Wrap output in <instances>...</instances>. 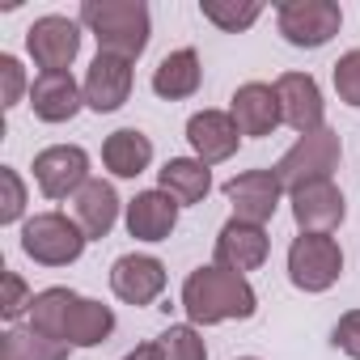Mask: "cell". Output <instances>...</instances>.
Segmentation results:
<instances>
[{
	"label": "cell",
	"mask_w": 360,
	"mask_h": 360,
	"mask_svg": "<svg viewBox=\"0 0 360 360\" xmlns=\"http://www.w3.org/2000/svg\"><path fill=\"white\" fill-rule=\"evenodd\" d=\"M178 305H183L191 326H221V322L255 318L259 292L250 288L246 276H233V271L208 263V267H195L183 280V297H178Z\"/></svg>",
	"instance_id": "cell-1"
},
{
	"label": "cell",
	"mask_w": 360,
	"mask_h": 360,
	"mask_svg": "<svg viewBox=\"0 0 360 360\" xmlns=\"http://www.w3.org/2000/svg\"><path fill=\"white\" fill-rule=\"evenodd\" d=\"M77 22L98 39V51L140 60L153 39V13L144 0H85Z\"/></svg>",
	"instance_id": "cell-2"
},
{
	"label": "cell",
	"mask_w": 360,
	"mask_h": 360,
	"mask_svg": "<svg viewBox=\"0 0 360 360\" xmlns=\"http://www.w3.org/2000/svg\"><path fill=\"white\" fill-rule=\"evenodd\" d=\"M343 161V140L339 131L330 127H318V131H305L292 140V148L271 165L276 178L284 183V191H297L305 183H322V178H330Z\"/></svg>",
	"instance_id": "cell-3"
},
{
	"label": "cell",
	"mask_w": 360,
	"mask_h": 360,
	"mask_svg": "<svg viewBox=\"0 0 360 360\" xmlns=\"http://www.w3.org/2000/svg\"><path fill=\"white\" fill-rule=\"evenodd\" d=\"M85 246H89V238L77 225V217L34 212L22 225V250H26V259H34L43 267H68V263H77L85 255Z\"/></svg>",
	"instance_id": "cell-4"
},
{
	"label": "cell",
	"mask_w": 360,
	"mask_h": 360,
	"mask_svg": "<svg viewBox=\"0 0 360 360\" xmlns=\"http://www.w3.org/2000/svg\"><path fill=\"white\" fill-rule=\"evenodd\" d=\"M343 26V9L335 0H284L276 5V30L288 47L318 51L326 47Z\"/></svg>",
	"instance_id": "cell-5"
},
{
	"label": "cell",
	"mask_w": 360,
	"mask_h": 360,
	"mask_svg": "<svg viewBox=\"0 0 360 360\" xmlns=\"http://www.w3.org/2000/svg\"><path fill=\"white\" fill-rule=\"evenodd\" d=\"M343 276V246L330 233H297L288 246V280L301 292H326Z\"/></svg>",
	"instance_id": "cell-6"
},
{
	"label": "cell",
	"mask_w": 360,
	"mask_h": 360,
	"mask_svg": "<svg viewBox=\"0 0 360 360\" xmlns=\"http://www.w3.org/2000/svg\"><path fill=\"white\" fill-rule=\"evenodd\" d=\"M81 30L85 26L77 18H64V13L34 18L26 30V51L43 72H68L72 60L81 56Z\"/></svg>",
	"instance_id": "cell-7"
},
{
	"label": "cell",
	"mask_w": 360,
	"mask_h": 360,
	"mask_svg": "<svg viewBox=\"0 0 360 360\" xmlns=\"http://www.w3.org/2000/svg\"><path fill=\"white\" fill-rule=\"evenodd\" d=\"M34 183L47 200H77L89 183V153L81 144H47L34 153Z\"/></svg>",
	"instance_id": "cell-8"
},
{
	"label": "cell",
	"mask_w": 360,
	"mask_h": 360,
	"mask_svg": "<svg viewBox=\"0 0 360 360\" xmlns=\"http://www.w3.org/2000/svg\"><path fill=\"white\" fill-rule=\"evenodd\" d=\"M221 191L233 204V217L250 221V225H267L276 217L280 200H284V183L276 178V169H242V174L229 178Z\"/></svg>",
	"instance_id": "cell-9"
},
{
	"label": "cell",
	"mask_w": 360,
	"mask_h": 360,
	"mask_svg": "<svg viewBox=\"0 0 360 360\" xmlns=\"http://www.w3.org/2000/svg\"><path fill=\"white\" fill-rule=\"evenodd\" d=\"M271 255V238L263 225H250V221H238L229 217L217 233V246H212V263L233 271V276H246V271H259Z\"/></svg>",
	"instance_id": "cell-10"
},
{
	"label": "cell",
	"mask_w": 360,
	"mask_h": 360,
	"mask_svg": "<svg viewBox=\"0 0 360 360\" xmlns=\"http://www.w3.org/2000/svg\"><path fill=\"white\" fill-rule=\"evenodd\" d=\"M169 276H165V263L157 255H119L110 263V292L123 301V305H153L161 292H165Z\"/></svg>",
	"instance_id": "cell-11"
},
{
	"label": "cell",
	"mask_w": 360,
	"mask_h": 360,
	"mask_svg": "<svg viewBox=\"0 0 360 360\" xmlns=\"http://www.w3.org/2000/svg\"><path fill=\"white\" fill-rule=\"evenodd\" d=\"M288 204H292V221L301 233H335L347 217V204H343V191L335 187V178L288 191Z\"/></svg>",
	"instance_id": "cell-12"
},
{
	"label": "cell",
	"mask_w": 360,
	"mask_h": 360,
	"mask_svg": "<svg viewBox=\"0 0 360 360\" xmlns=\"http://www.w3.org/2000/svg\"><path fill=\"white\" fill-rule=\"evenodd\" d=\"M81 89H85V106H89V110H98V115H115V110L131 98V60L98 51L94 64L85 68Z\"/></svg>",
	"instance_id": "cell-13"
},
{
	"label": "cell",
	"mask_w": 360,
	"mask_h": 360,
	"mask_svg": "<svg viewBox=\"0 0 360 360\" xmlns=\"http://www.w3.org/2000/svg\"><path fill=\"white\" fill-rule=\"evenodd\" d=\"M187 144L212 169V165H221V161H229L238 153L242 131H238V123H233L229 110H195L187 119Z\"/></svg>",
	"instance_id": "cell-14"
},
{
	"label": "cell",
	"mask_w": 360,
	"mask_h": 360,
	"mask_svg": "<svg viewBox=\"0 0 360 360\" xmlns=\"http://www.w3.org/2000/svg\"><path fill=\"white\" fill-rule=\"evenodd\" d=\"M276 94H280V110H284V123L305 136V131H318L326 127V102H322V89L309 72H284L276 81Z\"/></svg>",
	"instance_id": "cell-15"
},
{
	"label": "cell",
	"mask_w": 360,
	"mask_h": 360,
	"mask_svg": "<svg viewBox=\"0 0 360 360\" xmlns=\"http://www.w3.org/2000/svg\"><path fill=\"white\" fill-rule=\"evenodd\" d=\"M229 115L238 123L242 136H271L280 123H284V110H280V94L276 85L267 81H246L233 89L229 98Z\"/></svg>",
	"instance_id": "cell-16"
},
{
	"label": "cell",
	"mask_w": 360,
	"mask_h": 360,
	"mask_svg": "<svg viewBox=\"0 0 360 360\" xmlns=\"http://www.w3.org/2000/svg\"><path fill=\"white\" fill-rule=\"evenodd\" d=\"M85 106V89L72 72H39L30 81V110L39 123H68Z\"/></svg>",
	"instance_id": "cell-17"
},
{
	"label": "cell",
	"mask_w": 360,
	"mask_h": 360,
	"mask_svg": "<svg viewBox=\"0 0 360 360\" xmlns=\"http://www.w3.org/2000/svg\"><path fill=\"white\" fill-rule=\"evenodd\" d=\"M178 212L183 208H178L161 187H153V191H136V200H127L123 221H127V233L136 242H165L178 229Z\"/></svg>",
	"instance_id": "cell-18"
},
{
	"label": "cell",
	"mask_w": 360,
	"mask_h": 360,
	"mask_svg": "<svg viewBox=\"0 0 360 360\" xmlns=\"http://www.w3.org/2000/svg\"><path fill=\"white\" fill-rule=\"evenodd\" d=\"M119 212H123V200H119V191L106 183V178H89V183L77 191V200H72V217H77V225L85 229L89 242H102L115 229Z\"/></svg>",
	"instance_id": "cell-19"
},
{
	"label": "cell",
	"mask_w": 360,
	"mask_h": 360,
	"mask_svg": "<svg viewBox=\"0 0 360 360\" xmlns=\"http://www.w3.org/2000/svg\"><path fill=\"white\" fill-rule=\"evenodd\" d=\"M200 85H204V64L195 47H178L161 56V64L153 68V94L165 102H187L200 94Z\"/></svg>",
	"instance_id": "cell-20"
},
{
	"label": "cell",
	"mask_w": 360,
	"mask_h": 360,
	"mask_svg": "<svg viewBox=\"0 0 360 360\" xmlns=\"http://www.w3.org/2000/svg\"><path fill=\"white\" fill-rule=\"evenodd\" d=\"M157 183H161V191L178 208H191V204H204L208 200V191H212V169L200 157H169L157 169Z\"/></svg>",
	"instance_id": "cell-21"
},
{
	"label": "cell",
	"mask_w": 360,
	"mask_h": 360,
	"mask_svg": "<svg viewBox=\"0 0 360 360\" xmlns=\"http://www.w3.org/2000/svg\"><path fill=\"white\" fill-rule=\"evenodd\" d=\"M102 165L115 178H140L153 165V140L140 127H119L102 140Z\"/></svg>",
	"instance_id": "cell-22"
},
{
	"label": "cell",
	"mask_w": 360,
	"mask_h": 360,
	"mask_svg": "<svg viewBox=\"0 0 360 360\" xmlns=\"http://www.w3.org/2000/svg\"><path fill=\"white\" fill-rule=\"evenodd\" d=\"M77 301H81V292H72V288H64V284L34 292V305H30V330H39V335H47V339H60V343H64V335H68V318H72Z\"/></svg>",
	"instance_id": "cell-23"
},
{
	"label": "cell",
	"mask_w": 360,
	"mask_h": 360,
	"mask_svg": "<svg viewBox=\"0 0 360 360\" xmlns=\"http://www.w3.org/2000/svg\"><path fill=\"white\" fill-rule=\"evenodd\" d=\"M110 335H115V309L102 305V301H94V297H81L77 309H72V318H68L64 343L68 347H98Z\"/></svg>",
	"instance_id": "cell-24"
},
{
	"label": "cell",
	"mask_w": 360,
	"mask_h": 360,
	"mask_svg": "<svg viewBox=\"0 0 360 360\" xmlns=\"http://www.w3.org/2000/svg\"><path fill=\"white\" fill-rule=\"evenodd\" d=\"M72 347L60 339H47L30 326H9L0 335V360H68Z\"/></svg>",
	"instance_id": "cell-25"
},
{
	"label": "cell",
	"mask_w": 360,
	"mask_h": 360,
	"mask_svg": "<svg viewBox=\"0 0 360 360\" xmlns=\"http://www.w3.org/2000/svg\"><path fill=\"white\" fill-rule=\"evenodd\" d=\"M200 13H204V22H212L217 30L242 34V30H250V26L263 18V5H259V0H200Z\"/></svg>",
	"instance_id": "cell-26"
},
{
	"label": "cell",
	"mask_w": 360,
	"mask_h": 360,
	"mask_svg": "<svg viewBox=\"0 0 360 360\" xmlns=\"http://www.w3.org/2000/svg\"><path fill=\"white\" fill-rule=\"evenodd\" d=\"M157 343H161L165 360H208V343H204L200 326H191V322L165 326V330L157 335Z\"/></svg>",
	"instance_id": "cell-27"
},
{
	"label": "cell",
	"mask_w": 360,
	"mask_h": 360,
	"mask_svg": "<svg viewBox=\"0 0 360 360\" xmlns=\"http://www.w3.org/2000/svg\"><path fill=\"white\" fill-rule=\"evenodd\" d=\"M26 217V183L13 165H0V225H18Z\"/></svg>",
	"instance_id": "cell-28"
},
{
	"label": "cell",
	"mask_w": 360,
	"mask_h": 360,
	"mask_svg": "<svg viewBox=\"0 0 360 360\" xmlns=\"http://www.w3.org/2000/svg\"><path fill=\"white\" fill-rule=\"evenodd\" d=\"M330 81H335L339 102H347V106L360 110V47H352V51H343V56L335 60Z\"/></svg>",
	"instance_id": "cell-29"
},
{
	"label": "cell",
	"mask_w": 360,
	"mask_h": 360,
	"mask_svg": "<svg viewBox=\"0 0 360 360\" xmlns=\"http://www.w3.org/2000/svg\"><path fill=\"white\" fill-rule=\"evenodd\" d=\"M22 94H30V81H26V68L18 56H0V106L13 110L22 102Z\"/></svg>",
	"instance_id": "cell-30"
},
{
	"label": "cell",
	"mask_w": 360,
	"mask_h": 360,
	"mask_svg": "<svg viewBox=\"0 0 360 360\" xmlns=\"http://www.w3.org/2000/svg\"><path fill=\"white\" fill-rule=\"evenodd\" d=\"M30 305H34V292H30V284H26L18 271H5V301H0V318H5V322L30 318Z\"/></svg>",
	"instance_id": "cell-31"
},
{
	"label": "cell",
	"mask_w": 360,
	"mask_h": 360,
	"mask_svg": "<svg viewBox=\"0 0 360 360\" xmlns=\"http://www.w3.org/2000/svg\"><path fill=\"white\" fill-rule=\"evenodd\" d=\"M330 343H335L343 356L360 360V309H347V314L335 322V330H330Z\"/></svg>",
	"instance_id": "cell-32"
},
{
	"label": "cell",
	"mask_w": 360,
	"mask_h": 360,
	"mask_svg": "<svg viewBox=\"0 0 360 360\" xmlns=\"http://www.w3.org/2000/svg\"><path fill=\"white\" fill-rule=\"evenodd\" d=\"M123 360H165V356H161V343L153 339V343H136Z\"/></svg>",
	"instance_id": "cell-33"
},
{
	"label": "cell",
	"mask_w": 360,
	"mask_h": 360,
	"mask_svg": "<svg viewBox=\"0 0 360 360\" xmlns=\"http://www.w3.org/2000/svg\"><path fill=\"white\" fill-rule=\"evenodd\" d=\"M238 360H259V356H238Z\"/></svg>",
	"instance_id": "cell-34"
}]
</instances>
